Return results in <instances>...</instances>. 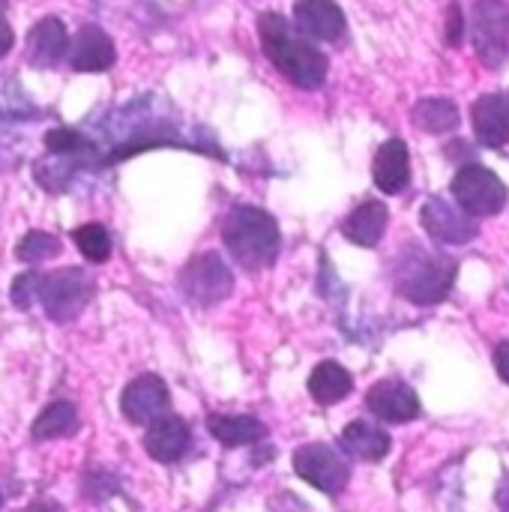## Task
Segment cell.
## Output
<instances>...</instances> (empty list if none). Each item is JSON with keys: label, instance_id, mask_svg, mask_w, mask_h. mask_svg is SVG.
<instances>
[{"label": "cell", "instance_id": "cell-1", "mask_svg": "<svg viewBox=\"0 0 509 512\" xmlns=\"http://www.w3.org/2000/svg\"><path fill=\"white\" fill-rule=\"evenodd\" d=\"M258 33H261L264 54L291 84H297L300 90H318L327 81L330 63L324 51L294 36L288 18H282L279 12H264L258 21Z\"/></svg>", "mask_w": 509, "mask_h": 512}, {"label": "cell", "instance_id": "cell-2", "mask_svg": "<svg viewBox=\"0 0 509 512\" xmlns=\"http://www.w3.org/2000/svg\"><path fill=\"white\" fill-rule=\"evenodd\" d=\"M222 237H225L228 252L237 258V264H243L249 270L270 267L282 249V234H279L276 219L267 210L249 207V204L234 207L228 213Z\"/></svg>", "mask_w": 509, "mask_h": 512}, {"label": "cell", "instance_id": "cell-3", "mask_svg": "<svg viewBox=\"0 0 509 512\" xmlns=\"http://www.w3.org/2000/svg\"><path fill=\"white\" fill-rule=\"evenodd\" d=\"M456 273H459L456 258L435 255L414 246L411 255H405L396 267V288L405 300L417 306H435L447 300V294L453 291Z\"/></svg>", "mask_w": 509, "mask_h": 512}, {"label": "cell", "instance_id": "cell-4", "mask_svg": "<svg viewBox=\"0 0 509 512\" xmlns=\"http://www.w3.org/2000/svg\"><path fill=\"white\" fill-rule=\"evenodd\" d=\"M90 297H93V282L78 267H63L48 273L39 288V303L54 324L75 321L87 309Z\"/></svg>", "mask_w": 509, "mask_h": 512}, {"label": "cell", "instance_id": "cell-5", "mask_svg": "<svg viewBox=\"0 0 509 512\" xmlns=\"http://www.w3.org/2000/svg\"><path fill=\"white\" fill-rule=\"evenodd\" d=\"M453 195L456 204L477 216H498L507 204V186L504 180L486 168V165H465L459 168V174L453 177Z\"/></svg>", "mask_w": 509, "mask_h": 512}, {"label": "cell", "instance_id": "cell-6", "mask_svg": "<svg viewBox=\"0 0 509 512\" xmlns=\"http://www.w3.org/2000/svg\"><path fill=\"white\" fill-rule=\"evenodd\" d=\"M180 291L195 306H216L234 291V276L216 252H204L183 267Z\"/></svg>", "mask_w": 509, "mask_h": 512}, {"label": "cell", "instance_id": "cell-7", "mask_svg": "<svg viewBox=\"0 0 509 512\" xmlns=\"http://www.w3.org/2000/svg\"><path fill=\"white\" fill-rule=\"evenodd\" d=\"M474 48L489 69H501L509 60V3L477 0L474 3Z\"/></svg>", "mask_w": 509, "mask_h": 512}, {"label": "cell", "instance_id": "cell-8", "mask_svg": "<svg viewBox=\"0 0 509 512\" xmlns=\"http://www.w3.org/2000/svg\"><path fill=\"white\" fill-rule=\"evenodd\" d=\"M294 471L300 474V480H306L309 486H315L324 495H339L348 480H351V465L348 459L327 447V444H306L294 453Z\"/></svg>", "mask_w": 509, "mask_h": 512}, {"label": "cell", "instance_id": "cell-9", "mask_svg": "<svg viewBox=\"0 0 509 512\" xmlns=\"http://www.w3.org/2000/svg\"><path fill=\"white\" fill-rule=\"evenodd\" d=\"M420 222L432 240L447 246H465L480 234L477 219L465 213L459 204H450L444 198H429L420 210Z\"/></svg>", "mask_w": 509, "mask_h": 512}, {"label": "cell", "instance_id": "cell-10", "mask_svg": "<svg viewBox=\"0 0 509 512\" xmlns=\"http://www.w3.org/2000/svg\"><path fill=\"white\" fill-rule=\"evenodd\" d=\"M171 408V393L162 378L156 375H141L132 384H126L120 396V411L132 426H150L162 417H168Z\"/></svg>", "mask_w": 509, "mask_h": 512}, {"label": "cell", "instance_id": "cell-11", "mask_svg": "<svg viewBox=\"0 0 509 512\" xmlns=\"http://www.w3.org/2000/svg\"><path fill=\"white\" fill-rule=\"evenodd\" d=\"M366 408L381 423H411L420 417V396L402 381H378L366 393Z\"/></svg>", "mask_w": 509, "mask_h": 512}, {"label": "cell", "instance_id": "cell-12", "mask_svg": "<svg viewBox=\"0 0 509 512\" xmlns=\"http://www.w3.org/2000/svg\"><path fill=\"white\" fill-rule=\"evenodd\" d=\"M294 24L318 42H336L345 33V12L336 0H297Z\"/></svg>", "mask_w": 509, "mask_h": 512}, {"label": "cell", "instance_id": "cell-13", "mask_svg": "<svg viewBox=\"0 0 509 512\" xmlns=\"http://www.w3.org/2000/svg\"><path fill=\"white\" fill-rule=\"evenodd\" d=\"M189 441H192V432L186 426V420L180 417H162L156 423L147 426V435H144V450L153 462L159 465H174L186 456L189 450Z\"/></svg>", "mask_w": 509, "mask_h": 512}, {"label": "cell", "instance_id": "cell-14", "mask_svg": "<svg viewBox=\"0 0 509 512\" xmlns=\"http://www.w3.org/2000/svg\"><path fill=\"white\" fill-rule=\"evenodd\" d=\"M117 60V51H114V42L111 36L96 27V24H87L78 30V36L72 39L69 45V66L75 72H105L111 69Z\"/></svg>", "mask_w": 509, "mask_h": 512}, {"label": "cell", "instance_id": "cell-15", "mask_svg": "<svg viewBox=\"0 0 509 512\" xmlns=\"http://www.w3.org/2000/svg\"><path fill=\"white\" fill-rule=\"evenodd\" d=\"M474 132L483 147L509 144V99L501 93H486L471 108Z\"/></svg>", "mask_w": 509, "mask_h": 512}, {"label": "cell", "instance_id": "cell-16", "mask_svg": "<svg viewBox=\"0 0 509 512\" xmlns=\"http://www.w3.org/2000/svg\"><path fill=\"white\" fill-rule=\"evenodd\" d=\"M372 177H375V186L387 195L405 192V186L411 180V156H408V144L402 138H390L387 144H381L375 165H372Z\"/></svg>", "mask_w": 509, "mask_h": 512}, {"label": "cell", "instance_id": "cell-17", "mask_svg": "<svg viewBox=\"0 0 509 512\" xmlns=\"http://www.w3.org/2000/svg\"><path fill=\"white\" fill-rule=\"evenodd\" d=\"M69 51V36L60 18L48 15L42 18L30 36H27V57L36 69H51L63 60V54Z\"/></svg>", "mask_w": 509, "mask_h": 512}, {"label": "cell", "instance_id": "cell-18", "mask_svg": "<svg viewBox=\"0 0 509 512\" xmlns=\"http://www.w3.org/2000/svg\"><path fill=\"white\" fill-rule=\"evenodd\" d=\"M387 207L381 201H363L342 225V234L345 240H351L354 246H363V249H375L387 231Z\"/></svg>", "mask_w": 509, "mask_h": 512}, {"label": "cell", "instance_id": "cell-19", "mask_svg": "<svg viewBox=\"0 0 509 512\" xmlns=\"http://www.w3.org/2000/svg\"><path fill=\"white\" fill-rule=\"evenodd\" d=\"M342 447L360 462H381L390 456L393 441L381 426H372L366 420H354L342 432Z\"/></svg>", "mask_w": 509, "mask_h": 512}, {"label": "cell", "instance_id": "cell-20", "mask_svg": "<svg viewBox=\"0 0 509 512\" xmlns=\"http://www.w3.org/2000/svg\"><path fill=\"white\" fill-rule=\"evenodd\" d=\"M354 390V378L345 366L333 363V360H324L312 369L309 375V396L318 402V405H336L342 399H348Z\"/></svg>", "mask_w": 509, "mask_h": 512}, {"label": "cell", "instance_id": "cell-21", "mask_svg": "<svg viewBox=\"0 0 509 512\" xmlns=\"http://www.w3.org/2000/svg\"><path fill=\"white\" fill-rule=\"evenodd\" d=\"M207 429L210 435L222 444V447H243V444H255L267 435V426L255 417H234V414H210L207 417Z\"/></svg>", "mask_w": 509, "mask_h": 512}, {"label": "cell", "instance_id": "cell-22", "mask_svg": "<svg viewBox=\"0 0 509 512\" xmlns=\"http://www.w3.org/2000/svg\"><path fill=\"white\" fill-rule=\"evenodd\" d=\"M78 432V411L72 402L66 399H54L36 420H33V441H57V438H69Z\"/></svg>", "mask_w": 509, "mask_h": 512}, {"label": "cell", "instance_id": "cell-23", "mask_svg": "<svg viewBox=\"0 0 509 512\" xmlns=\"http://www.w3.org/2000/svg\"><path fill=\"white\" fill-rule=\"evenodd\" d=\"M411 117L429 135H447V132L459 129V108H456V102L441 99V96H432V99L417 102L414 111H411Z\"/></svg>", "mask_w": 509, "mask_h": 512}, {"label": "cell", "instance_id": "cell-24", "mask_svg": "<svg viewBox=\"0 0 509 512\" xmlns=\"http://www.w3.org/2000/svg\"><path fill=\"white\" fill-rule=\"evenodd\" d=\"M72 240H75L78 252H81L87 261H93V264H102V261H108V255H111V234H108L99 222H87V225L75 228V231H72Z\"/></svg>", "mask_w": 509, "mask_h": 512}, {"label": "cell", "instance_id": "cell-25", "mask_svg": "<svg viewBox=\"0 0 509 512\" xmlns=\"http://www.w3.org/2000/svg\"><path fill=\"white\" fill-rule=\"evenodd\" d=\"M60 252V240L48 231H27L21 237V243L15 246V258L24 264H36L45 258H54Z\"/></svg>", "mask_w": 509, "mask_h": 512}, {"label": "cell", "instance_id": "cell-26", "mask_svg": "<svg viewBox=\"0 0 509 512\" xmlns=\"http://www.w3.org/2000/svg\"><path fill=\"white\" fill-rule=\"evenodd\" d=\"M42 279H45V276H39V273H33V270H30V273L15 276V279H12V288H9V300H12V306H18L21 312L33 309V303L39 300Z\"/></svg>", "mask_w": 509, "mask_h": 512}, {"label": "cell", "instance_id": "cell-27", "mask_svg": "<svg viewBox=\"0 0 509 512\" xmlns=\"http://www.w3.org/2000/svg\"><path fill=\"white\" fill-rule=\"evenodd\" d=\"M45 147H48L51 153H57V156H72V153L84 150L87 141H84L78 132H72V129H51V132L45 135Z\"/></svg>", "mask_w": 509, "mask_h": 512}, {"label": "cell", "instance_id": "cell-28", "mask_svg": "<svg viewBox=\"0 0 509 512\" xmlns=\"http://www.w3.org/2000/svg\"><path fill=\"white\" fill-rule=\"evenodd\" d=\"M462 33H465V18H462V9L453 3L450 12H447V45H462Z\"/></svg>", "mask_w": 509, "mask_h": 512}, {"label": "cell", "instance_id": "cell-29", "mask_svg": "<svg viewBox=\"0 0 509 512\" xmlns=\"http://www.w3.org/2000/svg\"><path fill=\"white\" fill-rule=\"evenodd\" d=\"M12 42H15V33H12V24H9V18L3 15V3H0V57L9 54Z\"/></svg>", "mask_w": 509, "mask_h": 512}, {"label": "cell", "instance_id": "cell-30", "mask_svg": "<svg viewBox=\"0 0 509 512\" xmlns=\"http://www.w3.org/2000/svg\"><path fill=\"white\" fill-rule=\"evenodd\" d=\"M495 369H498L501 381L509 384V342H501V345L495 348Z\"/></svg>", "mask_w": 509, "mask_h": 512}, {"label": "cell", "instance_id": "cell-31", "mask_svg": "<svg viewBox=\"0 0 509 512\" xmlns=\"http://www.w3.org/2000/svg\"><path fill=\"white\" fill-rule=\"evenodd\" d=\"M21 512H63V507L57 501H33L30 507H24Z\"/></svg>", "mask_w": 509, "mask_h": 512}, {"label": "cell", "instance_id": "cell-32", "mask_svg": "<svg viewBox=\"0 0 509 512\" xmlns=\"http://www.w3.org/2000/svg\"><path fill=\"white\" fill-rule=\"evenodd\" d=\"M498 507H501V512H509V477L498 486Z\"/></svg>", "mask_w": 509, "mask_h": 512}, {"label": "cell", "instance_id": "cell-33", "mask_svg": "<svg viewBox=\"0 0 509 512\" xmlns=\"http://www.w3.org/2000/svg\"><path fill=\"white\" fill-rule=\"evenodd\" d=\"M0 507H3V495H0Z\"/></svg>", "mask_w": 509, "mask_h": 512}]
</instances>
